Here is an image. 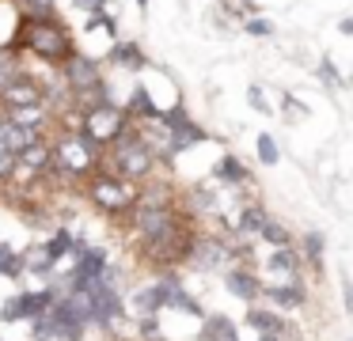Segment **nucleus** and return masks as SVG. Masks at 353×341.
Masks as SVG:
<instances>
[{
	"label": "nucleus",
	"instance_id": "obj_1",
	"mask_svg": "<svg viewBox=\"0 0 353 341\" xmlns=\"http://www.w3.org/2000/svg\"><path fill=\"white\" fill-rule=\"evenodd\" d=\"M50 148H54V159H50L46 174H42V182H50V186H57V182L61 186L84 182L92 171L103 167V148L88 133H80V129L57 125L50 133Z\"/></svg>",
	"mask_w": 353,
	"mask_h": 341
},
{
	"label": "nucleus",
	"instance_id": "obj_2",
	"mask_svg": "<svg viewBox=\"0 0 353 341\" xmlns=\"http://www.w3.org/2000/svg\"><path fill=\"white\" fill-rule=\"evenodd\" d=\"M12 45L31 53L42 65L57 68L72 50H77V38L65 27V19H57V12L54 15H19V30H16V38H12Z\"/></svg>",
	"mask_w": 353,
	"mask_h": 341
},
{
	"label": "nucleus",
	"instance_id": "obj_3",
	"mask_svg": "<svg viewBox=\"0 0 353 341\" xmlns=\"http://www.w3.org/2000/svg\"><path fill=\"white\" fill-rule=\"evenodd\" d=\"M103 167L114 171V174H122V178H130V182H148V178H156L160 156H156L152 144L141 136V129L130 125V129H122V136H114V141L107 144Z\"/></svg>",
	"mask_w": 353,
	"mask_h": 341
},
{
	"label": "nucleus",
	"instance_id": "obj_4",
	"mask_svg": "<svg viewBox=\"0 0 353 341\" xmlns=\"http://www.w3.org/2000/svg\"><path fill=\"white\" fill-rule=\"evenodd\" d=\"M84 197L92 201V209L103 212V216L130 220L133 205H137V197H141V182H130V178H122V174L107 171V167H99V171H92L84 178Z\"/></svg>",
	"mask_w": 353,
	"mask_h": 341
},
{
	"label": "nucleus",
	"instance_id": "obj_5",
	"mask_svg": "<svg viewBox=\"0 0 353 341\" xmlns=\"http://www.w3.org/2000/svg\"><path fill=\"white\" fill-rule=\"evenodd\" d=\"M57 76L65 80V87L72 91V106H92L103 103L107 95V80H103V65L84 50H72L69 57L57 65Z\"/></svg>",
	"mask_w": 353,
	"mask_h": 341
},
{
	"label": "nucleus",
	"instance_id": "obj_6",
	"mask_svg": "<svg viewBox=\"0 0 353 341\" xmlns=\"http://www.w3.org/2000/svg\"><path fill=\"white\" fill-rule=\"evenodd\" d=\"M198 235V227L186 220L183 227H175L171 235H160V239H137V258L145 265H156V269H179L190 254V242Z\"/></svg>",
	"mask_w": 353,
	"mask_h": 341
},
{
	"label": "nucleus",
	"instance_id": "obj_7",
	"mask_svg": "<svg viewBox=\"0 0 353 341\" xmlns=\"http://www.w3.org/2000/svg\"><path fill=\"white\" fill-rule=\"evenodd\" d=\"M77 110H80L77 129L92 136V141L99 144L103 152H107V144L114 141V136H122V129L133 125V118L125 114V106L110 103V99H103V103H92V106H77Z\"/></svg>",
	"mask_w": 353,
	"mask_h": 341
},
{
	"label": "nucleus",
	"instance_id": "obj_8",
	"mask_svg": "<svg viewBox=\"0 0 353 341\" xmlns=\"http://www.w3.org/2000/svg\"><path fill=\"white\" fill-rule=\"evenodd\" d=\"M186 209L175 205H133L130 212V227H133V239H160V235H171L175 227L186 224Z\"/></svg>",
	"mask_w": 353,
	"mask_h": 341
},
{
	"label": "nucleus",
	"instance_id": "obj_9",
	"mask_svg": "<svg viewBox=\"0 0 353 341\" xmlns=\"http://www.w3.org/2000/svg\"><path fill=\"white\" fill-rule=\"evenodd\" d=\"M239 258V247L236 242H228L224 235H209V231H198L190 242V254H186L183 265H190V269L198 273H213V269H224V265H232Z\"/></svg>",
	"mask_w": 353,
	"mask_h": 341
},
{
	"label": "nucleus",
	"instance_id": "obj_10",
	"mask_svg": "<svg viewBox=\"0 0 353 341\" xmlns=\"http://www.w3.org/2000/svg\"><path fill=\"white\" fill-rule=\"evenodd\" d=\"M270 220V209L259 201V197H251V201H236V212L228 216V227L232 235H236V247H251V242H259V231L262 224Z\"/></svg>",
	"mask_w": 353,
	"mask_h": 341
},
{
	"label": "nucleus",
	"instance_id": "obj_11",
	"mask_svg": "<svg viewBox=\"0 0 353 341\" xmlns=\"http://www.w3.org/2000/svg\"><path fill=\"white\" fill-rule=\"evenodd\" d=\"M247 326L259 338H277V341H304V330L296 322L277 315V307H251L247 311Z\"/></svg>",
	"mask_w": 353,
	"mask_h": 341
},
{
	"label": "nucleus",
	"instance_id": "obj_12",
	"mask_svg": "<svg viewBox=\"0 0 353 341\" xmlns=\"http://www.w3.org/2000/svg\"><path fill=\"white\" fill-rule=\"evenodd\" d=\"M34 103H42V80L31 72V68H23L19 76H12V80L0 87V106H4V110L34 106Z\"/></svg>",
	"mask_w": 353,
	"mask_h": 341
},
{
	"label": "nucleus",
	"instance_id": "obj_13",
	"mask_svg": "<svg viewBox=\"0 0 353 341\" xmlns=\"http://www.w3.org/2000/svg\"><path fill=\"white\" fill-rule=\"evenodd\" d=\"M262 296L277 311H296L307 303V285L304 280H262Z\"/></svg>",
	"mask_w": 353,
	"mask_h": 341
},
{
	"label": "nucleus",
	"instance_id": "obj_14",
	"mask_svg": "<svg viewBox=\"0 0 353 341\" xmlns=\"http://www.w3.org/2000/svg\"><path fill=\"white\" fill-rule=\"evenodd\" d=\"M266 273H270V280H304L300 277V269H304V258H300V247H270V254H266Z\"/></svg>",
	"mask_w": 353,
	"mask_h": 341
},
{
	"label": "nucleus",
	"instance_id": "obj_15",
	"mask_svg": "<svg viewBox=\"0 0 353 341\" xmlns=\"http://www.w3.org/2000/svg\"><path fill=\"white\" fill-rule=\"evenodd\" d=\"M224 288H228L236 300L243 303H254L262 296V277L254 269H243V265H232V269H224Z\"/></svg>",
	"mask_w": 353,
	"mask_h": 341
},
{
	"label": "nucleus",
	"instance_id": "obj_16",
	"mask_svg": "<svg viewBox=\"0 0 353 341\" xmlns=\"http://www.w3.org/2000/svg\"><path fill=\"white\" fill-rule=\"evenodd\" d=\"M130 307L137 311V318L141 315H160V311L168 307V280L156 277V280H148V285H141L137 292H133Z\"/></svg>",
	"mask_w": 353,
	"mask_h": 341
},
{
	"label": "nucleus",
	"instance_id": "obj_17",
	"mask_svg": "<svg viewBox=\"0 0 353 341\" xmlns=\"http://www.w3.org/2000/svg\"><path fill=\"white\" fill-rule=\"evenodd\" d=\"M213 182H221V186H228V189H243V186H251V171L243 167V159L221 156L213 167Z\"/></svg>",
	"mask_w": 353,
	"mask_h": 341
},
{
	"label": "nucleus",
	"instance_id": "obj_18",
	"mask_svg": "<svg viewBox=\"0 0 353 341\" xmlns=\"http://www.w3.org/2000/svg\"><path fill=\"white\" fill-rule=\"evenodd\" d=\"M110 65L125 68V72H145L148 68V57L141 53L137 42H122V38H114V45H110Z\"/></svg>",
	"mask_w": 353,
	"mask_h": 341
},
{
	"label": "nucleus",
	"instance_id": "obj_19",
	"mask_svg": "<svg viewBox=\"0 0 353 341\" xmlns=\"http://www.w3.org/2000/svg\"><path fill=\"white\" fill-rule=\"evenodd\" d=\"M125 114H130L133 121H152V118H160V106H156L152 91H148L145 83H137V87L130 91V99H125Z\"/></svg>",
	"mask_w": 353,
	"mask_h": 341
},
{
	"label": "nucleus",
	"instance_id": "obj_20",
	"mask_svg": "<svg viewBox=\"0 0 353 341\" xmlns=\"http://www.w3.org/2000/svg\"><path fill=\"white\" fill-rule=\"evenodd\" d=\"M19 258H23V273H31V277H46V273L57 269V258L50 254L46 242H34V247H27Z\"/></svg>",
	"mask_w": 353,
	"mask_h": 341
},
{
	"label": "nucleus",
	"instance_id": "obj_21",
	"mask_svg": "<svg viewBox=\"0 0 353 341\" xmlns=\"http://www.w3.org/2000/svg\"><path fill=\"white\" fill-rule=\"evenodd\" d=\"M201 322H205L198 333L201 341H239V326L232 322L228 315H221V311H216V315H205Z\"/></svg>",
	"mask_w": 353,
	"mask_h": 341
},
{
	"label": "nucleus",
	"instance_id": "obj_22",
	"mask_svg": "<svg viewBox=\"0 0 353 341\" xmlns=\"http://www.w3.org/2000/svg\"><path fill=\"white\" fill-rule=\"evenodd\" d=\"M16 296H19V307H23V318H34L54 307L57 288H31V292H16Z\"/></svg>",
	"mask_w": 353,
	"mask_h": 341
},
{
	"label": "nucleus",
	"instance_id": "obj_23",
	"mask_svg": "<svg viewBox=\"0 0 353 341\" xmlns=\"http://www.w3.org/2000/svg\"><path fill=\"white\" fill-rule=\"evenodd\" d=\"M323 250H327V239L319 231H307L300 239V258H304V265L312 273H323Z\"/></svg>",
	"mask_w": 353,
	"mask_h": 341
},
{
	"label": "nucleus",
	"instance_id": "obj_24",
	"mask_svg": "<svg viewBox=\"0 0 353 341\" xmlns=\"http://www.w3.org/2000/svg\"><path fill=\"white\" fill-rule=\"evenodd\" d=\"M27 68V53L23 50H16V45H0V87L12 80V76H19Z\"/></svg>",
	"mask_w": 353,
	"mask_h": 341
},
{
	"label": "nucleus",
	"instance_id": "obj_25",
	"mask_svg": "<svg viewBox=\"0 0 353 341\" xmlns=\"http://www.w3.org/2000/svg\"><path fill=\"white\" fill-rule=\"evenodd\" d=\"M259 242H266V247H289V242H292V231L281 224V220L270 216L266 224H262V231H259Z\"/></svg>",
	"mask_w": 353,
	"mask_h": 341
},
{
	"label": "nucleus",
	"instance_id": "obj_26",
	"mask_svg": "<svg viewBox=\"0 0 353 341\" xmlns=\"http://www.w3.org/2000/svg\"><path fill=\"white\" fill-rule=\"evenodd\" d=\"M216 12L236 19V23H243L247 15H259V4H254V0H216Z\"/></svg>",
	"mask_w": 353,
	"mask_h": 341
},
{
	"label": "nucleus",
	"instance_id": "obj_27",
	"mask_svg": "<svg viewBox=\"0 0 353 341\" xmlns=\"http://www.w3.org/2000/svg\"><path fill=\"white\" fill-rule=\"evenodd\" d=\"M46 247H50V254H54L57 262H61L65 254H72V250H77V235H72L69 227H57V231L46 239Z\"/></svg>",
	"mask_w": 353,
	"mask_h": 341
},
{
	"label": "nucleus",
	"instance_id": "obj_28",
	"mask_svg": "<svg viewBox=\"0 0 353 341\" xmlns=\"http://www.w3.org/2000/svg\"><path fill=\"white\" fill-rule=\"evenodd\" d=\"M239 30H243V34H251V38H274V19H266V15H247L243 23H239Z\"/></svg>",
	"mask_w": 353,
	"mask_h": 341
},
{
	"label": "nucleus",
	"instance_id": "obj_29",
	"mask_svg": "<svg viewBox=\"0 0 353 341\" xmlns=\"http://www.w3.org/2000/svg\"><path fill=\"white\" fill-rule=\"evenodd\" d=\"M84 30L92 34V30H107L110 38H118V23H114V15L103 8V12H88L84 15Z\"/></svg>",
	"mask_w": 353,
	"mask_h": 341
},
{
	"label": "nucleus",
	"instance_id": "obj_30",
	"mask_svg": "<svg viewBox=\"0 0 353 341\" xmlns=\"http://www.w3.org/2000/svg\"><path fill=\"white\" fill-rule=\"evenodd\" d=\"M277 159H281V148H277V141L270 133H259V163L262 167H274Z\"/></svg>",
	"mask_w": 353,
	"mask_h": 341
},
{
	"label": "nucleus",
	"instance_id": "obj_31",
	"mask_svg": "<svg viewBox=\"0 0 353 341\" xmlns=\"http://www.w3.org/2000/svg\"><path fill=\"white\" fill-rule=\"evenodd\" d=\"M19 8V15H54L57 0H12Z\"/></svg>",
	"mask_w": 353,
	"mask_h": 341
},
{
	"label": "nucleus",
	"instance_id": "obj_32",
	"mask_svg": "<svg viewBox=\"0 0 353 341\" xmlns=\"http://www.w3.org/2000/svg\"><path fill=\"white\" fill-rule=\"evenodd\" d=\"M0 322H4V326L27 322V318H23V307H19V296H8V300H4V307H0Z\"/></svg>",
	"mask_w": 353,
	"mask_h": 341
},
{
	"label": "nucleus",
	"instance_id": "obj_33",
	"mask_svg": "<svg viewBox=\"0 0 353 341\" xmlns=\"http://www.w3.org/2000/svg\"><path fill=\"white\" fill-rule=\"evenodd\" d=\"M16 152H8V148H0V186H8L12 182V174H16Z\"/></svg>",
	"mask_w": 353,
	"mask_h": 341
},
{
	"label": "nucleus",
	"instance_id": "obj_34",
	"mask_svg": "<svg viewBox=\"0 0 353 341\" xmlns=\"http://www.w3.org/2000/svg\"><path fill=\"white\" fill-rule=\"evenodd\" d=\"M319 80L327 83V87H338V83H342V72L334 68V61H330V57L319 61Z\"/></svg>",
	"mask_w": 353,
	"mask_h": 341
},
{
	"label": "nucleus",
	"instance_id": "obj_35",
	"mask_svg": "<svg viewBox=\"0 0 353 341\" xmlns=\"http://www.w3.org/2000/svg\"><path fill=\"white\" fill-rule=\"evenodd\" d=\"M247 103H251L259 114H274V106L266 103V95H262V87H259V83H251V87H247Z\"/></svg>",
	"mask_w": 353,
	"mask_h": 341
},
{
	"label": "nucleus",
	"instance_id": "obj_36",
	"mask_svg": "<svg viewBox=\"0 0 353 341\" xmlns=\"http://www.w3.org/2000/svg\"><path fill=\"white\" fill-rule=\"evenodd\" d=\"M281 106H285V118H289V121H300V118L307 114V106H304V103H296L292 95H285V99H281Z\"/></svg>",
	"mask_w": 353,
	"mask_h": 341
},
{
	"label": "nucleus",
	"instance_id": "obj_37",
	"mask_svg": "<svg viewBox=\"0 0 353 341\" xmlns=\"http://www.w3.org/2000/svg\"><path fill=\"white\" fill-rule=\"evenodd\" d=\"M72 4L88 15V12H103V8H107V0H72Z\"/></svg>",
	"mask_w": 353,
	"mask_h": 341
},
{
	"label": "nucleus",
	"instance_id": "obj_38",
	"mask_svg": "<svg viewBox=\"0 0 353 341\" xmlns=\"http://www.w3.org/2000/svg\"><path fill=\"white\" fill-rule=\"evenodd\" d=\"M342 303H345V311L353 315V280L350 277H342Z\"/></svg>",
	"mask_w": 353,
	"mask_h": 341
},
{
	"label": "nucleus",
	"instance_id": "obj_39",
	"mask_svg": "<svg viewBox=\"0 0 353 341\" xmlns=\"http://www.w3.org/2000/svg\"><path fill=\"white\" fill-rule=\"evenodd\" d=\"M338 30H342L345 38H353V15H350V19H342V23H338Z\"/></svg>",
	"mask_w": 353,
	"mask_h": 341
},
{
	"label": "nucleus",
	"instance_id": "obj_40",
	"mask_svg": "<svg viewBox=\"0 0 353 341\" xmlns=\"http://www.w3.org/2000/svg\"><path fill=\"white\" fill-rule=\"evenodd\" d=\"M12 254H16V250H12L8 242H0V258H12Z\"/></svg>",
	"mask_w": 353,
	"mask_h": 341
},
{
	"label": "nucleus",
	"instance_id": "obj_41",
	"mask_svg": "<svg viewBox=\"0 0 353 341\" xmlns=\"http://www.w3.org/2000/svg\"><path fill=\"white\" fill-rule=\"evenodd\" d=\"M137 8H141V12H148V0H137Z\"/></svg>",
	"mask_w": 353,
	"mask_h": 341
},
{
	"label": "nucleus",
	"instance_id": "obj_42",
	"mask_svg": "<svg viewBox=\"0 0 353 341\" xmlns=\"http://www.w3.org/2000/svg\"><path fill=\"white\" fill-rule=\"evenodd\" d=\"M350 341H353V338H350Z\"/></svg>",
	"mask_w": 353,
	"mask_h": 341
}]
</instances>
